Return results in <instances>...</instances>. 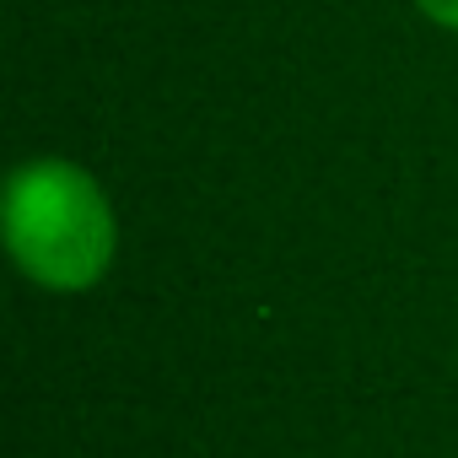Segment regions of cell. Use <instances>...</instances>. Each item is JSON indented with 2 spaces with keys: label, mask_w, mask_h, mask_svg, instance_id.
I'll return each mask as SVG.
<instances>
[{
  "label": "cell",
  "mask_w": 458,
  "mask_h": 458,
  "mask_svg": "<svg viewBox=\"0 0 458 458\" xmlns=\"http://www.w3.org/2000/svg\"><path fill=\"white\" fill-rule=\"evenodd\" d=\"M420 12L437 17L442 28H458V0H420Z\"/></svg>",
  "instance_id": "7a4b0ae2"
},
{
  "label": "cell",
  "mask_w": 458,
  "mask_h": 458,
  "mask_svg": "<svg viewBox=\"0 0 458 458\" xmlns=\"http://www.w3.org/2000/svg\"><path fill=\"white\" fill-rule=\"evenodd\" d=\"M6 243L33 281L81 292L114 259V210L81 167L28 162L6 183Z\"/></svg>",
  "instance_id": "6da1fadb"
}]
</instances>
